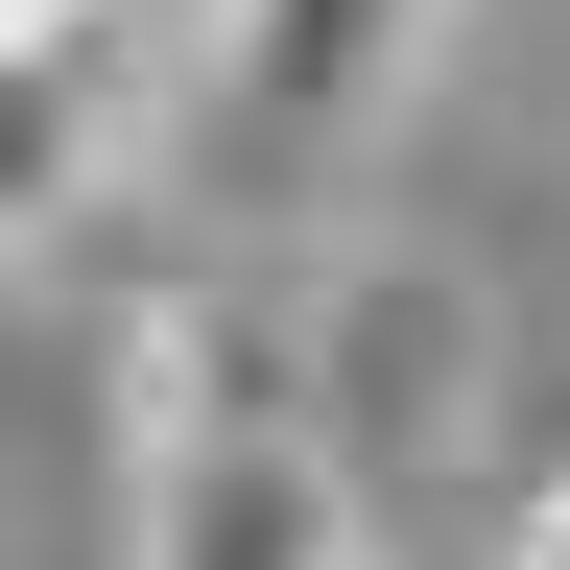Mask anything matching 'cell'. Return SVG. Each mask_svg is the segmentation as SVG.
<instances>
[{"label":"cell","mask_w":570,"mask_h":570,"mask_svg":"<svg viewBox=\"0 0 570 570\" xmlns=\"http://www.w3.org/2000/svg\"><path fill=\"white\" fill-rule=\"evenodd\" d=\"M285 333H309V428L356 499H428L499 452V285L452 238H333L309 285H285Z\"/></svg>","instance_id":"3957f363"},{"label":"cell","mask_w":570,"mask_h":570,"mask_svg":"<svg viewBox=\"0 0 570 570\" xmlns=\"http://www.w3.org/2000/svg\"><path fill=\"white\" fill-rule=\"evenodd\" d=\"M119 570H381V499L309 428L285 285H167L119 333Z\"/></svg>","instance_id":"6da1fadb"},{"label":"cell","mask_w":570,"mask_h":570,"mask_svg":"<svg viewBox=\"0 0 570 570\" xmlns=\"http://www.w3.org/2000/svg\"><path fill=\"white\" fill-rule=\"evenodd\" d=\"M499 570H570V499H547V523H523V547H499Z\"/></svg>","instance_id":"5b68a950"},{"label":"cell","mask_w":570,"mask_h":570,"mask_svg":"<svg viewBox=\"0 0 570 570\" xmlns=\"http://www.w3.org/2000/svg\"><path fill=\"white\" fill-rule=\"evenodd\" d=\"M452 24H475V0H190V48H167V142H190L238 214H309V190H356V167L428 119Z\"/></svg>","instance_id":"7a4b0ae2"},{"label":"cell","mask_w":570,"mask_h":570,"mask_svg":"<svg viewBox=\"0 0 570 570\" xmlns=\"http://www.w3.org/2000/svg\"><path fill=\"white\" fill-rule=\"evenodd\" d=\"M0 24H24V0H0Z\"/></svg>","instance_id":"8992f818"},{"label":"cell","mask_w":570,"mask_h":570,"mask_svg":"<svg viewBox=\"0 0 570 570\" xmlns=\"http://www.w3.org/2000/svg\"><path fill=\"white\" fill-rule=\"evenodd\" d=\"M142 142H167V24L142 0H24L0 24V262H48Z\"/></svg>","instance_id":"277c9868"}]
</instances>
